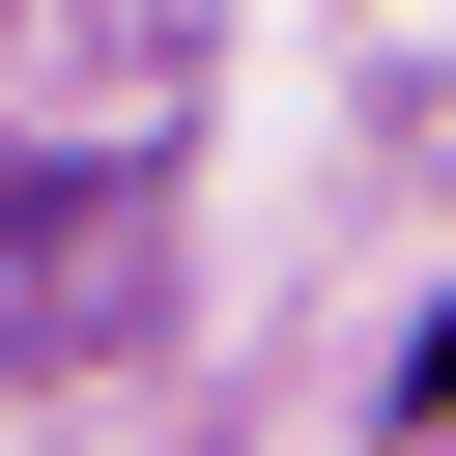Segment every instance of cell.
<instances>
[{"label": "cell", "mask_w": 456, "mask_h": 456, "mask_svg": "<svg viewBox=\"0 0 456 456\" xmlns=\"http://www.w3.org/2000/svg\"><path fill=\"white\" fill-rule=\"evenodd\" d=\"M428 399H456V314H428Z\"/></svg>", "instance_id": "obj_1"}]
</instances>
